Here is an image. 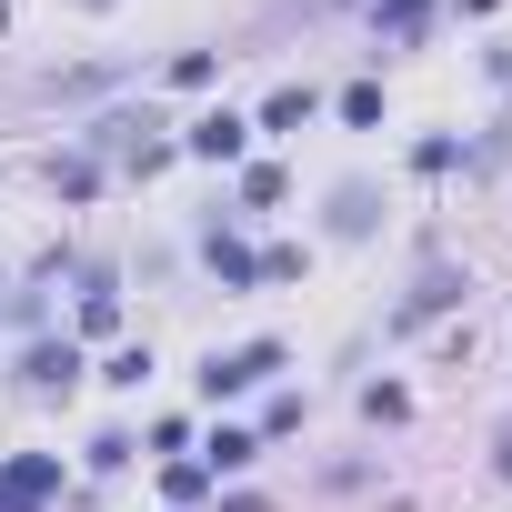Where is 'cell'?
<instances>
[{
	"instance_id": "3",
	"label": "cell",
	"mask_w": 512,
	"mask_h": 512,
	"mask_svg": "<svg viewBox=\"0 0 512 512\" xmlns=\"http://www.w3.org/2000/svg\"><path fill=\"white\" fill-rule=\"evenodd\" d=\"M452 302H462V272L432 251V262H422V282H412V302L392 312V332H412V322H432V312H452Z\"/></svg>"
},
{
	"instance_id": "1",
	"label": "cell",
	"mask_w": 512,
	"mask_h": 512,
	"mask_svg": "<svg viewBox=\"0 0 512 512\" xmlns=\"http://www.w3.org/2000/svg\"><path fill=\"white\" fill-rule=\"evenodd\" d=\"M282 362H292L282 342H241V352H211V362H201V392H211V402H231V392H251V382H272Z\"/></svg>"
},
{
	"instance_id": "17",
	"label": "cell",
	"mask_w": 512,
	"mask_h": 512,
	"mask_svg": "<svg viewBox=\"0 0 512 512\" xmlns=\"http://www.w3.org/2000/svg\"><path fill=\"white\" fill-rule=\"evenodd\" d=\"M492 462H502V472H512V432H502V452H492Z\"/></svg>"
},
{
	"instance_id": "2",
	"label": "cell",
	"mask_w": 512,
	"mask_h": 512,
	"mask_svg": "<svg viewBox=\"0 0 512 512\" xmlns=\"http://www.w3.org/2000/svg\"><path fill=\"white\" fill-rule=\"evenodd\" d=\"M51 492H61V462L51 452H21L11 472H0V512H41Z\"/></svg>"
},
{
	"instance_id": "12",
	"label": "cell",
	"mask_w": 512,
	"mask_h": 512,
	"mask_svg": "<svg viewBox=\"0 0 512 512\" xmlns=\"http://www.w3.org/2000/svg\"><path fill=\"white\" fill-rule=\"evenodd\" d=\"M362 412H372V422H402V412H412V392H402V382H372V392H362Z\"/></svg>"
},
{
	"instance_id": "8",
	"label": "cell",
	"mask_w": 512,
	"mask_h": 512,
	"mask_svg": "<svg viewBox=\"0 0 512 512\" xmlns=\"http://www.w3.org/2000/svg\"><path fill=\"white\" fill-rule=\"evenodd\" d=\"M262 462V432H211L201 442V472H251Z\"/></svg>"
},
{
	"instance_id": "4",
	"label": "cell",
	"mask_w": 512,
	"mask_h": 512,
	"mask_svg": "<svg viewBox=\"0 0 512 512\" xmlns=\"http://www.w3.org/2000/svg\"><path fill=\"white\" fill-rule=\"evenodd\" d=\"M181 151H191V161H241V151H251V121L211 111V121H191V131H181Z\"/></svg>"
},
{
	"instance_id": "13",
	"label": "cell",
	"mask_w": 512,
	"mask_h": 512,
	"mask_svg": "<svg viewBox=\"0 0 512 512\" xmlns=\"http://www.w3.org/2000/svg\"><path fill=\"white\" fill-rule=\"evenodd\" d=\"M241 201H251V211H272V201H282V171H272V161H262V171H241Z\"/></svg>"
},
{
	"instance_id": "11",
	"label": "cell",
	"mask_w": 512,
	"mask_h": 512,
	"mask_svg": "<svg viewBox=\"0 0 512 512\" xmlns=\"http://www.w3.org/2000/svg\"><path fill=\"white\" fill-rule=\"evenodd\" d=\"M51 191H61V201H91V191H101V161H81V151L51 161Z\"/></svg>"
},
{
	"instance_id": "6",
	"label": "cell",
	"mask_w": 512,
	"mask_h": 512,
	"mask_svg": "<svg viewBox=\"0 0 512 512\" xmlns=\"http://www.w3.org/2000/svg\"><path fill=\"white\" fill-rule=\"evenodd\" d=\"M372 31H382L392 51H412V41L432 31V0H372Z\"/></svg>"
},
{
	"instance_id": "15",
	"label": "cell",
	"mask_w": 512,
	"mask_h": 512,
	"mask_svg": "<svg viewBox=\"0 0 512 512\" xmlns=\"http://www.w3.org/2000/svg\"><path fill=\"white\" fill-rule=\"evenodd\" d=\"M141 372H151V352L131 342V352H111V372H101V382H121V392H141Z\"/></svg>"
},
{
	"instance_id": "16",
	"label": "cell",
	"mask_w": 512,
	"mask_h": 512,
	"mask_svg": "<svg viewBox=\"0 0 512 512\" xmlns=\"http://www.w3.org/2000/svg\"><path fill=\"white\" fill-rule=\"evenodd\" d=\"M201 482H211L201 462H171V472H161V492H171V502H201Z\"/></svg>"
},
{
	"instance_id": "5",
	"label": "cell",
	"mask_w": 512,
	"mask_h": 512,
	"mask_svg": "<svg viewBox=\"0 0 512 512\" xmlns=\"http://www.w3.org/2000/svg\"><path fill=\"white\" fill-rule=\"evenodd\" d=\"M21 382H31V392H71V382H81V352H71V342H31Z\"/></svg>"
},
{
	"instance_id": "18",
	"label": "cell",
	"mask_w": 512,
	"mask_h": 512,
	"mask_svg": "<svg viewBox=\"0 0 512 512\" xmlns=\"http://www.w3.org/2000/svg\"><path fill=\"white\" fill-rule=\"evenodd\" d=\"M81 11H111V0H81Z\"/></svg>"
},
{
	"instance_id": "7",
	"label": "cell",
	"mask_w": 512,
	"mask_h": 512,
	"mask_svg": "<svg viewBox=\"0 0 512 512\" xmlns=\"http://www.w3.org/2000/svg\"><path fill=\"white\" fill-rule=\"evenodd\" d=\"M201 262H211V272H221L231 292H251V282H262V251H241L231 231H211V241H201Z\"/></svg>"
},
{
	"instance_id": "9",
	"label": "cell",
	"mask_w": 512,
	"mask_h": 512,
	"mask_svg": "<svg viewBox=\"0 0 512 512\" xmlns=\"http://www.w3.org/2000/svg\"><path fill=\"white\" fill-rule=\"evenodd\" d=\"M302 121H312V91H302V81H282V91L262 101V131H302Z\"/></svg>"
},
{
	"instance_id": "14",
	"label": "cell",
	"mask_w": 512,
	"mask_h": 512,
	"mask_svg": "<svg viewBox=\"0 0 512 512\" xmlns=\"http://www.w3.org/2000/svg\"><path fill=\"white\" fill-rule=\"evenodd\" d=\"M342 121H362V131H372V121H382V91H372V81H352V91H342Z\"/></svg>"
},
{
	"instance_id": "10",
	"label": "cell",
	"mask_w": 512,
	"mask_h": 512,
	"mask_svg": "<svg viewBox=\"0 0 512 512\" xmlns=\"http://www.w3.org/2000/svg\"><path fill=\"white\" fill-rule=\"evenodd\" d=\"M332 231H342V241H362V231H372V191H362V181H342V191H332Z\"/></svg>"
}]
</instances>
